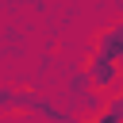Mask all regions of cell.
Instances as JSON below:
<instances>
[{
  "label": "cell",
  "instance_id": "6da1fadb",
  "mask_svg": "<svg viewBox=\"0 0 123 123\" xmlns=\"http://www.w3.org/2000/svg\"><path fill=\"white\" fill-rule=\"evenodd\" d=\"M81 81H92V88L111 92V88H115V81H119V62H111V58H104V54H96V50H92L88 69L81 73Z\"/></svg>",
  "mask_w": 123,
  "mask_h": 123
},
{
  "label": "cell",
  "instance_id": "7a4b0ae2",
  "mask_svg": "<svg viewBox=\"0 0 123 123\" xmlns=\"http://www.w3.org/2000/svg\"><path fill=\"white\" fill-rule=\"evenodd\" d=\"M96 54H104V58H111V62H119V58H123V27H119V23H115V27H108V31L100 35Z\"/></svg>",
  "mask_w": 123,
  "mask_h": 123
}]
</instances>
